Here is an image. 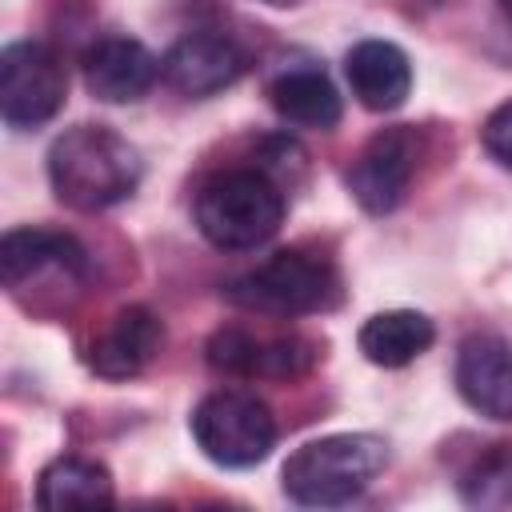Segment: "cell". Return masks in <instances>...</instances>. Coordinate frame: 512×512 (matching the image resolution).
<instances>
[{
    "label": "cell",
    "instance_id": "cell-10",
    "mask_svg": "<svg viewBox=\"0 0 512 512\" xmlns=\"http://www.w3.org/2000/svg\"><path fill=\"white\" fill-rule=\"evenodd\" d=\"M160 344H164V324L156 320V312L132 304V308H120L100 328V336L88 348V364L104 380H128L152 364Z\"/></svg>",
    "mask_w": 512,
    "mask_h": 512
},
{
    "label": "cell",
    "instance_id": "cell-20",
    "mask_svg": "<svg viewBox=\"0 0 512 512\" xmlns=\"http://www.w3.org/2000/svg\"><path fill=\"white\" fill-rule=\"evenodd\" d=\"M268 4H296V0H268Z\"/></svg>",
    "mask_w": 512,
    "mask_h": 512
},
{
    "label": "cell",
    "instance_id": "cell-12",
    "mask_svg": "<svg viewBox=\"0 0 512 512\" xmlns=\"http://www.w3.org/2000/svg\"><path fill=\"white\" fill-rule=\"evenodd\" d=\"M44 272L80 276L84 272V248L76 236L56 228H12L0 240V276L8 288H20Z\"/></svg>",
    "mask_w": 512,
    "mask_h": 512
},
{
    "label": "cell",
    "instance_id": "cell-1",
    "mask_svg": "<svg viewBox=\"0 0 512 512\" xmlns=\"http://www.w3.org/2000/svg\"><path fill=\"white\" fill-rule=\"evenodd\" d=\"M48 180L60 204L100 212L140 184V152L108 124H76L48 152Z\"/></svg>",
    "mask_w": 512,
    "mask_h": 512
},
{
    "label": "cell",
    "instance_id": "cell-14",
    "mask_svg": "<svg viewBox=\"0 0 512 512\" xmlns=\"http://www.w3.org/2000/svg\"><path fill=\"white\" fill-rule=\"evenodd\" d=\"M436 340V328L424 312L412 308H388L368 316V324L360 328V352L380 364V368H404L416 356H424Z\"/></svg>",
    "mask_w": 512,
    "mask_h": 512
},
{
    "label": "cell",
    "instance_id": "cell-16",
    "mask_svg": "<svg viewBox=\"0 0 512 512\" xmlns=\"http://www.w3.org/2000/svg\"><path fill=\"white\" fill-rule=\"evenodd\" d=\"M272 108L296 124V128H336L340 124V92L332 88V80L320 68H288L272 80L268 88Z\"/></svg>",
    "mask_w": 512,
    "mask_h": 512
},
{
    "label": "cell",
    "instance_id": "cell-13",
    "mask_svg": "<svg viewBox=\"0 0 512 512\" xmlns=\"http://www.w3.org/2000/svg\"><path fill=\"white\" fill-rule=\"evenodd\" d=\"M352 96L368 112H392L412 92V64L392 40H360L344 60Z\"/></svg>",
    "mask_w": 512,
    "mask_h": 512
},
{
    "label": "cell",
    "instance_id": "cell-3",
    "mask_svg": "<svg viewBox=\"0 0 512 512\" xmlns=\"http://www.w3.org/2000/svg\"><path fill=\"white\" fill-rule=\"evenodd\" d=\"M280 220L284 192L264 168H224L196 192V224L216 248H256L276 236Z\"/></svg>",
    "mask_w": 512,
    "mask_h": 512
},
{
    "label": "cell",
    "instance_id": "cell-7",
    "mask_svg": "<svg viewBox=\"0 0 512 512\" xmlns=\"http://www.w3.org/2000/svg\"><path fill=\"white\" fill-rule=\"evenodd\" d=\"M416 160H420V140L412 128L396 124V128L376 132L360 148V156L352 160V172H348V188H352L356 204L372 216L392 212L412 184Z\"/></svg>",
    "mask_w": 512,
    "mask_h": 512
},
{
    "label": "cell",
    "instance_id": "cell-9",
    "mask_svg": "<svg viewBox=\"0 0 512 512\" xmlns=\"http://www.w3.org/2000/svg\"><path fill=\"white\" fill-rule=\"evenodd\" d=\"M160 76V60L132 36H104L84 56V84L104 104L140 100Z\"/></svg>",
    "mask_w": 512,
    "mask_h": 512
},
{
    "label": "cell",
    "instance_id": "cell-5",
    "mask_svg": "<svg viewBox=\"0 0 512 512\" xmlns=\"http://www.w3.org/2000/svg\"><path fill=\"white\" fill-rule=\"evenodd\" d=\"M192 440L220 468H252L272 452L276 420H272L268 404L256 400L252 392L220 388L196 404Z\"/></svg>",
    "mask_w": 512,
    "mask_h": 512
},
{
    "label": "cell",
    "instance_id": "cell-8",
    "mask_svg": "<svg viewBox=\"0 0 512 512\" xmlns=\"http://www.w3.org/2000/svg\"><path fill=\"white\" fill-rule=\"evenodd\" d=\"M244 52L232 36L220 32H188L180 36L164 60H160V76L168 88H176L180 96H212L228 84L240 80L244 72Z\"/></svg>",
    "mask_w": 512,
    "mask_h": 512
},
{
    "label": "cell",
    "instance_id": "cell-11",
    "mask_svg": "<svg viewBox=\"0 0 512 512\" xmlns=\"http://www.w3.org/2000/svg\"><path fill=\"white\" fill-rule=\"evenodd\" d=\"M456 388L488 420H512V348L500 336H468L456 352Z\"/></svg>",
    "mask_w": 512,
    "mask_h": 512
},
{
    "label": "cell",
    "instance_id": "cell-4",
    "mask_svg": "<svg viewBox=\"0 0 512 512\" xmlns=\"http://www.w3.org/2000/svg\"><path fill=\"white\" fill-rule=\"evenodd\" d=\"M340 276L328 256L308 252V248H280L252 272L236 276L228 284V296L244 308L256 312H276V316H304L320 312L336 300Z\"/></svg>",
    "mask_w": 512,
    "mask_h": 512
},
{
    "label": "cell",
    "instance_id": "cell-6",
    "mask_svg": "<svg viewBox=\"0 0 512 512\" xmlns=\"http://www.w3.org/2000/svg\"><path fill=\"white\" fill-rule=\"evenodd\" d=\"M68 96L60 56L40 40H16L0 52V116L12 128L48 124Z\"/></svg>",
    "mask_w": 512,
    "mask_h": 512
},
{
    "label": "cell",
    "instance_id": "cell-2",
    "mask_svg": "<svg viewBox=\"0 0 512 512\" xmlns=\"http://www.w3.org/2000/svg\"><path fill=\"white\" fill-rule=\"evenodd\" d=\"M388 464V444L372 432H336L300 444L284 460V492L308 508L356 500Z\"/></svg>",
    "mask_w": 512,
    "mask_h": 512
},
{
    "label": "cell",
    "instance_id": "cell-15",
    "mask_svg": "<svg viewBox=\"0 0 512 512\" xmlns=\"http://www.w3.org/2000/svg\"><path fill=\"white\" fill-rule=\"evenodd\" d=\"M116 500L112 476L104 464L84 456H60L52 460L36 480V504L64 512V508H108Z\"/></svg>",
    "mask_w": 512,
    "mask_h": 512
},
{
    "label": "cell",
    "instance_id": "cell-18",
    "mask_svg": "<svg viewBox=\"0 0 512 512\" xmlns=\"http://www.w3.org/2000/svg\"><path fill=\"white\" fill-rule=\"evenodd\" d=\"M480 140L492 152V160H500L504 168H512V100H504L500 108L488 112V120L480 128Z\"/></svg>",
    "mask_w": 512,
    "mask_h": 512
},
{
    "label": "cell",
    "instance_id": "cell-17",
    "mask_svg": "<svg viewBox=\"0 0 512 512\" xmlns=\"http://www.w3.org/2000/svg\"><path fill=\"white\" fill-rule=\"evenodd\" d=\"M260 356H264V344L252 340V336L240 332V328H224V332H216L212 344H208L212 368L232 372V376H252V372H260Z\"/></svg>",
    "mask_w": 512,
    "mask_h": 512
},
{
    "label": "cell",
    "instance_id": "cell-19",
    "mask_svg": "<svg viewBox=\"0 0 512 512\" xmlns=\"http://www.w3.org/2000/svg\"><path fill=\"white\" fill-rule=\"evenodd\" d=\"M500 8H504V16H508V24H512V0H500Z\"/></svg>",
    "mask_w": 512,
    "mask_h": 512
}]
</instances>
